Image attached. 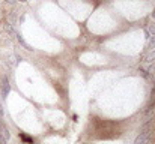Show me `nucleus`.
I'll return each mask as SVG.
<instances>
[{
    "label": "nucleus",
    "instance_id": "nucleus-1",
    "mask_svg": "<svg viewBox=\"0 0 155 144\" xmlns=\"http://www.w3.org/2000/svg\"><path fill=\"white\" fill-rule=\"evenodd\" d=\"M152 135V131H148V132H141L139 134V137L136 138L134 144H149V138Z\"/></svg>",
    "mask_w": 155,
    "mask_h": 144
},
{
    "label": "nucleus",
    "instance_id": "nucleus-2",
    "mask_svg": "<svg viewBox=\"0 0 155 144\" xmlns=\"http://www.w3.org/2000/svg\"><path fill=\"white\" fill-rule=\"evenodd\" d=\"M9 92H11V84H9V80L5 77L3 78V81H2V98H8L9 95Z\"/></svg>",
    "mask_w": 155,
    "mask_h": 144
},
{
    "label": "nucleus",
    "instance_id": "nucleus-3",
    "mask_svg": "<svg viewBox=\"0 0 155 144\" xmlns=\"http://www.w3.org/2000/svg\"><path fill=\"white\" fill-rule=\"evenodd\" d=\"M17 41H18V42H20V44H21V45H23L26 50H27V51H33V48H32V47H30L27 42H26V41H24V39H23V36H21L20 33H17Z\"/></svg>",
    "mask_w": 155,
    "mask_h": 144
},
{
    "label": "nucleus",
    "instance_id": "nucleus-4",
    "mask_svg": "<svg viewBox=\"0 0 155 144\" xmlns=\"http://www.w3.org/2000/svg\"><path fill=\"white\" fill-rule=\"evenodd\" d=\"M5 30H6L8 35H14V33H15V32H14V27H12L11 23H5Z\"/></svg>",
    "mask_w": 155,
    "mask_h": 144
},
{
    "label": "nucleus",
    "instance_id": "nucleus-5",
    "mask_svg": "<svg viewBox=\"0 0 155 144\" xmlns=\"http://www.w3.org/2000/svg\"><path fill=\"white\" fill-rule=\"evenodd\" d=\"M154 111H155V102H152V105L148 107V110H146V119H149L151 114H154Z\"/></svg>",
    "mask_w": 155,
    "mask_h": 144
},
{
    "label": "nucleus",
    "instance_id": "nucleus-6",
    "mask_svg": "<svg viewBox=\"0 0 155 144\" xmlns=\"http://www.w3.org/2000/svg\"><path fill=\"white\" fill-rule=\"evenodd\" d=\"M151 126H152V122H151V120H149V122H146V123H145L143 126L140 128V134H141V132H148Z\"/></svg>",
    "mask_w": 155,
    "mask_h": 144
},
{
    "label": "nucleus",
    "instance_id": "nucleus-7",
    "mask_svg": "<svg viewBox=\"0 0 155 144\" xmlns=\"http://www.w3.org/2000/svg\"><path fill=\"white\" fill-rule=\"evenodd\" d=\"M145 60H146V62H149V63L155 60V50H151V53L145 57Z\"/></svg>",
    "mask_w": 155,
    "mask_h": 144
},
{
    "label": "nucleus",
    "instance_id": "nucleus-8",
    "mask_svg": "<svg viewBox=\"0 0 155 144\" xmlns=\"http://www.w3.org/2000/svg\"><path fill=\"white\" fill-rule=\"evenodd\" d=\"M20 137H21V140H23L24 143L33 144V138H32V137H27V135H24V134H20Z\"/></svg>",
    "mask_w": 155,
    "mask_h": 144
},
{
    "label": "nucleus",
    "instance_id": "nucleus-9",
    "mask_svg": "<svg viewBox=\"0 0 155 144\" xmlns=\"http://www.w3.org/2000/svg\"><path fill=\"white\" fill-rule=\"evenodd\" d=\"M148 48L149 50H155V36L151 39V41H149V44H148Z\"/></svg>",
    "mask_w": 155,
    "mask_h": 144
},
{
    "label": "nucleus",
    "instance_id": "nucleus-10",
    "mask_svg": "<svg viewBox=\"0 0 155 144\" xmlns=\"http://www.w3.org/2000/svg\"><path fill=\"white\" fill-rule=\"evenodd\" d=\"M0 144H8V140H6L2 134H0Z\"/></svg>",
    "mask_w": 155,
    "mask_h": 144
},
{
    "label": "nucleus",
    "instance_id": "nucleus-11",
    "mask_svg": "<svg viewBox=\"0 0 155 144\" xmlns=\"http://www.w3.org/2000/svg\"><path fill=\"white\" fill-rule=\"evenodd\" d=\"M149 33L155 36V26H151V27H149Z\"/></svg>",
    "mask_w": 155,
    "mask_h": 144
},
{
    "label": "nucleus",
    "instance_id": "nucleus-12",
    "mask_svg": "<svg viewBox=\"0 0 155 144\" xmlns=\"http://www.w3.org/2000/svg\"><path fill=\"white\" fill-rule=\"evenodd\" d=\"M140 74H141V75H143L145 78H148V77H149V75L146 74V71H143V69H140Z\"/></svg>",
    "mask_w": 155,
    "mask_h": 144
},
{
    "label": "nucleus",
    "instance_id": "nucleus-13",
    "mask_svg": "<svg viewBox=\"0 0 155 144\" xmlns=\"http://www.w3.org/2000/svg\"><path fill=\"white\" fill-rule=\"evenodd\" d=\"M5 2H6V3H9V5H14V3L17 2V0H5Z\"/></svg>",
    "mask_w": 155,
    "mask_h": 144
},
{
    "label": "nucleus",
    "instance_id": "nucleus-14",
    "mask_svg": "<svg viewBox=\"0 0 155 144\" xmlns=\"http://www.w3.org/2000/svg\"><path fill=\"white\" fill-rule=\"evenodd\" d=\"M3 117V108H2V105H0V119Z\"/></svg>",
    "mask_w": 155,
    "mask_h": 144
},
{
    "label": "nucleus",
    "instance_id": "nucleus-15",
    "mask_svg": "<svg viewBox=\"0 0 155 144\" xmlns=\"http://www.w3.org/2000/svg\"><path fill=\"white\" fill-rule=\"evenodd\" d=\"M17 2H20V3H26L27 0H17Z\"/></svg>",
    "mask_w": 155,
    "mask_h": 144
},
{
    "label": "nucleus",
    "instance_id": "nucleus-16",
    "mask_svg": "<svg viewBox=\"0 0 155 144\" xmlns=\"http://www.w3.org/2000/svg\"><path fill=\"white\" fill-rule=\"evenodd\" d=\"M152 17L155 18V9H154V12H152Z\"/></svg>",
    "mask_w": 155,
    "mask_h": 144
}]
</instances>
